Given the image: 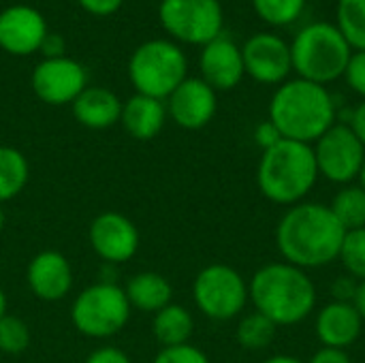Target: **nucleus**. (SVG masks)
I'll return each mask as SVG.
<instances>
[{
	"instance_id": "obj_1",
	"label": "nucleus",
	"mask_w": 365,
	"mask_h": 363,
	"mask_svg": "<svg viewBox=\"0 0 365 363\" xmlns=\"http://www.w3.org/2000/svg\"><path fill=\"white\" fill-rule=\"evenodd\" d=\"M346 231L325 203L291 205L276 227V246L282 259L302 270L325 267L340 255Z\"/></svg>"
},
{
	"instance_id": "obj_2",
	"label": "nucleus",
	"mask_w": 365,
	"mask_h": 363,
	"mask_svg": "<svg viewBox=\"0 0 365 363\" xmlns=\"http://www.w3.org/2000/svg\"><path fill=\"white\" fill-rule=\"evenodd\" d=\"M267 120L284 139L312 145L338 122V109L327 86L295 77L276 88Z\"/></svg>"
},
{
	"instance_id": "obj_3",
	"label": "nucleus",
	"mask_w": 365,
	"mask_h": 363,
	"mask_svg": "<svg viewBox=\"0 0 365 363\" xmlns=\"http://www.w3.org/2000/svg\"><path fill=\"white\" fill-rule=\"evenodd\" d=\"M248 297L257 312L278 327L306 321L317 308V287L306 270L287 261L267 263L248 282Z\"/></svg>"
},
{
	"instance_id": "obj_4",
	"label": "nucleus",
	"mask_w": 365,
	"mask_h": 363,
	"mask_svg": "<svg viewBox=\"0 0 365 363\" xmlns=\"http://www.w3.org/2000/svg\"><path fill=\"white\" fill-rule=\"evenodd\" d=\"M319 180L314 150L308 143L282 139L263 152L257 167V184L265 199L278 205H297Z\"/></svg>"
},
{
	"instance_id": "obj_5",
	"label": "nucleus",
	"mask_w": 365,
	"mask_h": 363,
	"mask_svg": "<svg viewBox=\"0 0 365 363\" xmlns=\"http://www.w3.org/2000/svg\"><path fill=\"white\" fill-rule=\"evenodd\" d=\"M353 47L331 21H312L291 41V62L297 77L327 86L344 77Z\"/></svg>"
},
{
	"instance_id": "obj_6",
	"label": "nucleus",
	"mask_w": 365,
	"mask_h": 363,
	"mask_svg": "<svg viewBox=\"0 0 365 363\" xmlns=\"http://www.w3.org/2000/svg\"><path fill=\"white\" fill-rule=\"evenodd\" d=\"M188 77V58L171 39H150L128 58V79L137 94L167 101Z\"/></svg>"
},
{
	"instance_id": "obj_7",
	"label": "nucleus",
	"mask_w": 365,
	"mask_h": 363,
	"mask_svg": "<svg viewBox=\"0 0 365 363\" xmlns=\"http://www.w3.org/2000/svg\"><path fill=\"white\" fill-rule=\"evenodd\" d=\"M130 304L124 293V287L101 280L86 287L71 306L73 327L92 340H107L120 334L130 321Z\"/></svg>"
},
{
	"instance_id": "obj_8",
	"label": "nucleus",
	"mask_w": 365,
	"mask_h": 363,
	"mask_svg": "<svg viewBox=\"0 0 365 363\" xmlns=\"http://www.w3.org/2000/svg\"><path fill=\"white\" fill-rule=\"evenodd\" d=\"M192 300L201 315L212 321H231L240 317L248 304V282L225 263L203 267L192 282Z\"/></svg>"
},
{
	"instance_id": "obj_9",
	"label": "nucleus",
	"mask_w": 365,
	"mask_h": 363,
	"mask_svg": "<svg viewBox=\"0 0 365 363\" xmlns=\"http://www.w3.org/2000/svg\"><path fill=\"white\" fill-rule=\"evenodd\" d=\"M158 19L171 41L203 47L222 34L225 11L220 0H160Z\"/></svg>"
},
{
	"instance_id": "obj_10",
	"label": "nucleus",
	"mask_w": 365,
	"mask_h": 363,
	"mask_svg": "<svg viewBox=\"0 0 365 363\" xmlns=\"http://www.w3.org/2000/svg\"><path fill=\"white\" fill-rule=\"evenodd\" d=\"M312 150L319 175H323L325 180L346 186L359 178L365 160V148L346 122H336L312 143Z\"/></svg>"
},
{
	"instance_id": "obj_11",
	"label": "nucleus",
	"mask_w": 365,
	"mask_h": 363,
	"mask_svg": "<svg viewBox=\"0 0 365 363\" xmlns=\"http://www.w3.org/2000/svg\"><path fill=\"white\" fill-rule=\"evenodd\" d=\"M34 94L47 105H73V101L88 88L86 68L68 56L43 58L30 77Z\"/></svg>"
},
{
	"instance_id": "obj_12",
	"label": "nucleus",
	"mask_w": 365,
	"mask_h": 363,
	"mask_svg": "<svg viewBox=\"0 0 365 363\" xmlns=\"http://www.w3.org/2000/svg\"><path fill=\"white\" fill-rule=\"evenodd\" d=\"M246 75L257 83L280 86L293 71L291 43L276 32H257L242 45Z\"/></svg>"
},
{
	"instance_id": "obj_13",
	"label": "nucleus",
	"mask_w": 365,
	"mask_h": 363,
	"mask_svg": "<svg viewBox=\"0 0 365 363\" xmlns=\"http://www.w3.org/2000/svg\"><path fill=\"white\" fill-rule=\"evenodd\" d=\"M94 255L107 265L130 261L139 250L137 225L120 212H101L88 229Z\"/></svg>"
},
{
	"instance_id": "obj_14",
	"label": "nucleus",
	"mask_w": 365,
	"mask_h": 363,
	"mask_svg": "<svg viewBox=\"0 0 365 363\" xmlns=\"http://www.w3.org/2000/svg\"><path fill=\"white\" fill-rule=\"evenodd\" d=\"M167 116L184 131L207 126L218 109V96L201 77H186L165 101Z\"/></svg>"
},
{
	"instance_id": "obj_15",
	"label": "nucleus",
	"mask_w": 365,
	"mask_h": 363,
	"mask_svg": "<svg viewBox=\"0 0 365 363\" xmlns=\"http://www.w3.org/2000/svg\"><path fill=\"white\" fill-rule=\"evenodd\" d=\"M47 21L30 4H13L0 11V49L11 56H30L47 36Z\"/></svg>"
},
{
	"instance_id": "obj_16",
	"label": "nucleus",
	"mask_w": 365,
	"mask_h": 363,
	"mask_svg": "<svg viewBox=\"0 0 365 363\" xmlns=\"http://www.w3.org/2000/svg\"><path fill=\"white\" fill-rule=\"evenodd\" d=\"M199 71H201V79L207 86H212L216 92L233 90L235 86H240V81L246 75L242 47L225 34L216 36L214 41L201 47Z\"/></svg>"
},
{
	"instance_id": "obj_17",
	"label": "nucleus",
	"mask_w": 365,
	"mask_h": 363,
	"mask_svg": "<svg viewBox=\"0 0 365 363\" xmlns=\"http://www.w3.org/2000/svg\"><path fill=\"white\" fill-rule=\"evenodd\" d=\"M26 282L41 302H62L73 289L71 261L60 250H41L26 267Z\"/></svg>"
},
{
	"instance_id": "obj_18",
	"label": "nucleus",
	"mask_w": 365,
	"mask_h": 363,
	"mask_svg": "<svg viewBox=\"0 0 365 363\" xmlns=\"http://www.w3.org/2000/svg\"><path fill=\"white\" fill-rule=\"evenodd\" d=\"M364 319L353 302H329L317 315V338L327 349L346 351L357 342Z\"/></svg>"
},
{
	"instance_id": "obj_19",
	"label": "nucleus",
	"mask_w": 365,
	"mask_h": 363,
	"mask_svg": "<svg viewBox=\"0 0 365 363\" xmlns=\"http://www.w3.org/2000/svg\"><path fill=\"white\" fill-rule=\"evenodd\" d=\"M122 101L120 96L101 86H88L75 101H73V116L75 120L92 131H105L120 122L122 116Z\"/></svg>"
},
{
	"instance_id": "obj_20",
	"label": "nucleus",
	"mask_w": 365,
	"mask_h": 363,
	"mask_svg": "<svg viewBox=\"0 0 365 363\" xmlns=\"http://www.w3.org/2000/svg\"><path fill=\"white\" fill-rule=\"evenodd\" d=\"M167 105L165 101L143 96V94H133L124 105H122V116L120 122L124 131L137 139V141H150L160 135L167 122Z\"/></svg>"
},
{
	"instance_id": "obj_21",
	"label": "nucleus",
	"mask_w": 365,
	"mask_h": 363,
	"mask_svg": "<svg viewBox=\"0 0 365 363\" xmlns=\"http://www.w3.org/2000/svg\"><path fill=\"white\" fill-rule=\"evenodd\" d=\"M124 293L128 297L130 308H135L139 312H148V315H156L158 310L169 306L171 300H173L171 282L158 272H139V274H135L126 282Z\"/></svg>"
},
{
	"instance_id": "obj_22",
	"label": "nucleus",
	"mask_w": 365,
	"mask_h": 363,
	"mask_svg": "<svg viewBox=\"0 0 365 363\" xmlns=\"http://www.w3.org/2000/svg\"><path fill=\"white\" fill-rule=\"evenodd\" d=\"M195 332V319L188 308L180 304H169L158 310L152 319V334L163 349L188 344Z\"/></svg>"
},
{
	"instance_id": "obj_23",
	"label": "nucleus",
	"mask_w": 365,
	"mask_h": 363,
	"mask_svg": "<svg viewBox=\"0 0 365 363\" xmlns=\"http://www.w3.org/2000/svg\"><path fill=\"white\" fill-rule=\"evenodd\" d=\"M30 180V165L21 150L0 145V205L21 195Z\"/></svg>"
},
{
	"instance_id": "obj_24",
	"label": "nucleus",
	"mask_w": 365,
	"mask_h": 363,
	"mask_svg": "<svg viewBox=\"0 0 365 363\" xmlns=\"http://www.w3.org/2000/svg\"><path fill=\"white\" fill-rule=\"evenodd\" d=\"M329 210L338 218L344 231H355L365 227V190L359 184H346L338 190Z\"/></svg>"
},
{
	"instance_id": "obj_25",
	"label": "nucleus",
	"mask_w": 365,
	"mask_h": 363,
	"mask_svg": "<svg viewBox=\"0 0 365 363\" xmlns=\"http://www.w3.org/2000/svg\"><path fill=\"white\" fill-rule=\"evenodd\" d=\"M336 26L353 51L365 49V0H338Z\"/></svg>"
},
{
	"instance_id": "obj_26",
	"label": "nucleus",
	"mask_w": 365,
	"mask_h": 363,
	"mask_svg": "<svg viewBox=\"0 0 365 363\" xmlns=\"http://www.w3.org/2000/svg\"><path fill=\"white\" fill-rule=\"evenodd\" d=\"M276 329H278L276 323H272L267 317H263L261 312L255 310V312L246 315V317L240 321L235 336H237V342H240L242 349H248V351H263V349H267V347L274 342Z\"/></svg>"
},
{
	"instance_id": "obj_27",
	"label": "nucleus",
	"mask_w": 365,
	"mask_h": 363,
	"mask_svg": "<svg viewBox=\"0 0 365 363\" xmlns=\"http://www.w3.org/2000/svg\"><path fill=\"white\" fill-rule=\"evenodd\" d=\"M259 19L269 26H289L299 19L306 0H250Z\"/></svg>"
},
{
	"instance_id": "obj_28",
	"label": "nucleus",
	"mask_w": 365,
	"mask_h": 363,
	"mask_svg": "<svg viewBox=\"0 0 365 363\" xmlns=\"http://www.w3.org/2000/svg\"><path fill=\"white\" fill-rule=\"evenodd\" d=\"M338 259L342 261L346 276L355 278L357 282L365 280V227L346 231Z\"/></svg>"
},
{
	"instance_id": "obj_29",
	"label": "nucleus",
	"mask_w": 365,
	"mask_h": 363,
	"mask_svg": "<svg viewBox=\"0 0 365 363\" xmlns=\"http://www.w3.org/2000/svg\"><path fill=\"white\" fill-rule=\"evenodd\" d=\"M30 327L24 319L6 315L0 319V351L6 355H19L30 347Z\"/></svg>"
},
{
	"instance_id": "obj_30",
	"label": "nucleus",
	"mask_w": 365,
	"mask_h": 363,
	"mask_svg": "<svg viewBox=\"0 0 365 363\" xmlns=\"http://www.w3.org/2000/svg\"><path fill=\"white\" fill-rule=\"evenodd\" d=\"M152 363H212L210 357L192 347L190 342L188 344H180V347H167V349H160L158 355L154 357Z\"/></svg>"
},
{
	"instance_id": "obj_31",
	"label": "nucleus",
	"mask_w": 365,
	"mask_h": 363,
	"mask_svg": "<svg viewBox=\"0 0 365 363\" xmlns=\"http://www.w3.org/2000/svg\"><path fill=\"white\" fill-rule=\"evenodd\" d=\"M344 79L349 83V88L364 96L365 101V49L359 51H353L349 64H346V71H344Z\"/></svg>"
},
{
	"instance_id": "obj_32",
	"label": "nucleus",
	"mask_w": 365,
	"mask_h": 363,
	"mask_svg": "<svg viewBox=\"0 0 365 363\" xmlns=\"http://www.w3.org/2000/svg\"><path fill=\"white\" fill-rule=\"evenodd\" d=\"M282 139L284 137L280 135V131L276 128V124L272 120H265V122L257 124V128H255V141H257V145L263 152L269 150V148H274V145H278Z\"/></svg>"
},
{
	"instance_id": "obj_33",
	"label": "nucleus",
	"mask_w": 365,
	"mask_h": 363,
	"mask_svg": "<svg viewBox=\"0 0 365 363\" xmlns=\"http://www.w3.org/2000/svg\"><path fill=\"white\" fill-rule=\"evenodd\" d=\"M83 363H133L130 357L118 347H98L94 349Z\"/></svg>"
},
{
	"instance_id": "obj_34",
	"label": "nucleus",
	"mask_w": 365,
	"mask_h": 363,
	"mask_svg": "<svg viewBox=\"0 0 365 363\" xmlns=\"http://www.w3.org/2000/svg\"><path fill=\"white\" fill-rule=\"evenodd\" d=\"M77 2L81 4V9H86L90 15H96V17L113 15L124 4V0H77Z\"/></svg>"
},
{
	"instance_id": "obj_35",
	"label": "nucleus",
	"mask_w": 365,
	"mask_h": 363,
	"mask_svg": "<svg viewBox=\"0 0 365 363\" xmlns=\"http://www.w3.org/2000/svg\"><path fill=\"white\" fill-rule=\"evenodd\" d=\"M359 282L351 276H340L338 280H334L331 285V293L336 297V302H353L355 293H357Z\"/></svg>"
},
{
	"instance_id": "obj_36",
	"label": "nucleus",
	"mask_w": 365,
	"mask_h": 363,
	"mask_svg": "<svg viewBox=\"0 0 365 363\" xmlns=\"http://www.w3.org/2000/svg\"><path fill=\"white\" fill-rule=\"evenodd\" d=\"M64 49H66V41L56 32H47L38 51L43 53V58H62V56H66Z\"/></svg>"
},
{
	"instance_id": "obj_37",
	"label": "nucleus",
	"mask_w": 365,
	"mask_h": 363,
	"mask_svg": "<svg viewBox=\"0 0 365 363\" xmlns=\"http://www.w3.org/2000/svg\"><path fill=\"white\" fill-rule=\"evenodd\" d=\"M308 363H353L351 357L346 355V351H340V349H327L323 347L321 351H317L310 362Z\"/></svg>"
},
{
	"instance_id": "obj_38",
	"label": "nucleus",
	"mask_w": 365,
	"mask_h": 363,
	"mask_svg": "<svg viewBox=\"0 0 365 363\" xmlns=\"http://www.w3.org/2000/svg\"><path fill=\"white\" fill-rule=\"evenodd\" d=\"M353 133L357 135V139L361 141V145L365 148V101H361L353 111H351V120L346 122Z\"/></svg>"
},
{
	"instance_id": "obj_39",
	"label": "nucleus",
	"mask_w": 365,
	"mask_h": 363,
	"mask_svg": "<svg viewBox=\"0 0 365 363\" xmlns=\"http://www.w3.org/2000/svg\"><path fill=\"white\" fill-rule=\"evenodd\" d=\"M353 304H355V308L359 310V315H361V319H364V323H365V280H361V282H359Z\"/></svg>"
},
{
	"instance_id": "obj_40",
	"label": "nucleus",
	"mask_w": 365,
	"mask_h": 363,
	"mask_svg": "<svg viewBox=\"0 0 365 363\" xmlns=\"http://www.w3.org/2000/svg\"><path fill=\"white\" fill-rule=\"evenodd\" d=\"M263 363H302L297 357H291V355H274L269 359H265Z\"/></svg>"
},
{
	"instance_id": "obj_41",
	"label": "nucleus",
	"mask_w": 365,
	"mask_h": 363,
	"mask_svg": "<svg viewBox=\"0 0 365 363\" xmlns=\"http://www.w3.org/2000/svg\"><path fill=\"white\" fill-rule=\"evenodd\" d=\"M6 306H9V304H6V295H4V291L0 289V319L6 317Z\"/></svg>"
},
{
	"instance_id": "obj_42",
	"label": "nucleus",
	"mask_w": 365,
	"mask_h": 363,
	"mask_svg": "<svg viewBox=\"0 0 365 363\" xmlns=\"http://www.w3.org/2000/svg\"><path fill=\"white\" fill-rule=\"evenodd\" d=\"M4 225H6V214H4V208L0 205V233L4 231Z\"/></svg>"
},
{
	"instance_id": "obj_43",
	"label": "nucleus",
	"mask_w": 365,
	"mask_h": 363,
	"mask_svg": "<svg viewBox=\"0 0 365 363\" xmlns=\"http://www.w3.org/2000/svg\"><path fill=\"white\" fill-rule=\"evenodd\" d=\"M357 180H359V186H361V188L365 190V160H364V167H361V171H359V178H357Z\"/></svg>"
}]
</instances>
